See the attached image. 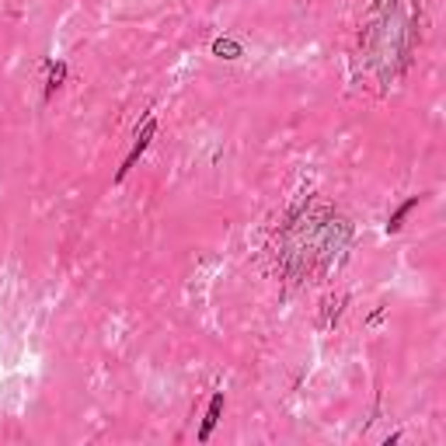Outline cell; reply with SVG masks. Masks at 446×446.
Here are the masks:
<instances>
[{
	"instance_id": "6",
	"label": "cell",
	"mask_w": 446,
	"mask_h": 446,
	"mask_svg": "<svg viewBox=\"0 0 446 446\" xmlns=\"http://www.w3.org/2000/svg\"><path fill=\"white\" fill-rule=\"evenodd\" d=\"M63 77H67V63H52L49 67V84H45V98H52V91L63 84Z\"/></svg>"
},
{
	"instance_id": "1",
	"label": "cell",
	"mask_w": 446,
	"mask_h": 446,
	"mask_svg": "<svg viewBox=\"0 0 446 446\" xmlns=\"http://www.w3.org/2000/svg\"><path fill=\"white\" fill-rule=\"evenodd\" d=\"M418 42V18L401 0H377L359 32V63L384 84H394Z\"/></svg>"
},
{
	"instance_id": "3",
	"label": "cell",
	"mask_w": 446,
	"mask_h": 446,
	"mask_svg": "<svg viewBox=\"0 0 446 446\" xmlns=\"http://www.w3.org/2000/svg\"><path fill=\"white\" fill-rule=\"evenodd\" d=\"M154 133H157V119L150 116V119L143 122V129H136V143H133V150H129V157L122 161V167H119V174H116V182H122L133 167H136V161L143 157V150L150 147V140H154Z\"/></svg>"
},
{
	"instance_id": "4",
	"label": "cell",
	"mask_w": 446,
	"mask_h": 446,
	"mask_svg": "<svg viewBox=\"0 0 446 446\" xmlns=\"http://www.w3.org/2000/svg\"><path fill=\"white\" fill-rule=\"evenodd\" d=\"M220 415H223V394H213V401H209V411H206L203 418V429H199V440H209V433H213V425L220 422Z\"/></svg>"
},
{
	"instance_id": "2",
	"label": "cell",
	"mask_w": 446,
	"mask_h": 446,
	"mask_svg": "<svg viewBox=\"0 0 446 446\" xmlns=\"http://www.w3.org/2000/svg\"><path fill=\"white\" fill-rule=\"evenodd\" d=\"M349 220L328 206H311L303 209L289 227H286V265L293 276H307L318 269H331L335 255L345 251L349 244Z\"/></svg>"
},
{
	"instance_id": "5",
	"label": "cell",
	"mask_w": 446,
	"mask_h": 446,
	"mask_svg": "<svg viewBox=\"0 0 446 446\" xmlns=\"http://www.w3.org/2000/svg\"><path fill=\"white\" fill-rule=\"evenodd\" d=\"M422 199H425V196H411L408 203L398 206V209H394V216L387 220V230H391V234H398V230H401V223H405V216H408V213H411V209H415L418 203H422Z\"/></svg>"
}]
</instances>
